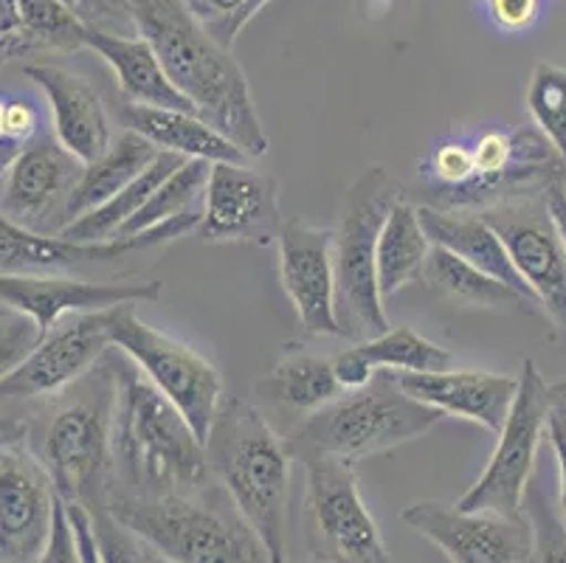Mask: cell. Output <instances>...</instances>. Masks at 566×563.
<instances>
[{
	"label": "cell",
	"instance_id": "obj_1",
	"mask_svg": "<svg viewBox=\"0 0 566 563\" xmlns=\"http://www.w3.org/2000/svg\"><path fill=\"white\" fill-rule=\"evenodd\" d=\"M113 488L136 496L195 493L214 482L206 442L184 411L116 350Z\"/></svg>",
	"mask_w": 566,
	"mask_h": 563
},
{
	"label": "cell",
	"instance_id": "obj_2",
	"mask_svg": "<svg viewBox=\"0 0 566 563\" xmlns=\"http://www.w3.org/2000/svg\"><path fill=\"white\" fill-rule=\"evenodd\" d=\"M133 23L153 43L175 87L195 111L249 155L268 153L265 127L256 113L249 80L229 49L214 43L189 14L184 0H127Z\"/></svg>",
	"mask_w": 566,
	"mask_h": 563
},
{
	"label": "cell",
	"instance_id": "obj_3",
	"mask_svg": "<svg viewBox=\"0 0 566 563\" xmlns=\"http://www.w3.org/2000/svg\"><path fill=\"white\" fill-rule=\"evenodd\" d=\"M116 350L85 378L51 397L38 426L29 423V451L45 465L60 499L87 513L107 508L113 488V423H116Z\"/></svg>",
	"mask_w": 566,
	"mask_h": 563
},
{
	"label": "cell",
	"instance_id": "obj_4",
	"mask_svg": "<svg viewBox=\"0 0 566 563\" xmlns=\"http://www.w3.org/2000/svg\"><path fill=\"white\" fill-rule=\"evenodd\" d=\"M212 473L254 526L274 563H287L293 451L254 403L226 397L206 440Z\"/></svg>",
	"mask_w": 566,
	"mask_h": 563
},
{
	"label": "cell",
	"instance_id": "obj_5",
	"mask_svg": "<svg viewBox=\"0 0 566 563\" xmlns=\"http://www.w3.org/2000/svg\"><path fill=\"white\" fill-rule=\"evenodd\" d=\"M107 510L172 563H274L218 479L195 493L111 490Z\"/></svg>",
	"mask_w": 566,
	"mask_h": 563
},
{
	"label": "cell",
	"instance_id": "obj_6",
	"mask_svg": "<svg viewBox=\"0 0 566 563\" xmlns=\"http://www.w3.org/2000/svg\"><path fill=\"white\" fill-rule=\"evenodd\" d=\"M442 417L446 415L403 392L395 372H378L364 389L347 392L307 417L287 437V446L293 457L322 453L355 465L420 440Z\"/></svg>",
	"mask_w": 566,
	"mask_h": 563
},
{
	"label": "cell",
	"instance_id": "obj_7",
	"mask_svg": "<svg viewBox=\"0 0 566 563\" xmlns=\"http://www.w3.org/2000/svg\"><path fill=\"white\" fill-rule=\"evenodd\" d=\"M403 189L384 167H369L349 186L333 242L336 307L344 338L369 341L389 330L378 288V240Z\"/></svg>",
	"mask_w": 566,
	"mask_h": 563
},
{
	"label": "cell",
	"instance_id": "obj_8",
	"mask_svg": "<svg viewBox=\"0 0 566 563\" xmlns=\"http://www.w3.org/2000/svg\"><path fill=\"white\" fill-rule=\"evenodd\" d=\"M473 178L454 189H429V204L442 211H482L544 198L566 180V161L542 131H488L473 144Z\"/></svg>",
	"mask_w": 566,
	"mask_h": 563
},
{
	"label": "cell",
	"instance_id": "obj_9",
	"mask_svg": "<svg viewBox=\"0 0 566 563\" xmlns=\"http://www.w3.org/2000/svg\"><path fill=\"white\" fill-rule=\"evenodd\" d=\"M302 526L313 561L322 563H392L378 521L358 490L353 462L338 457L305 459Z\"/></svg>",
	"mask_w": 566,
	"mask_h": 563
},
{
	"label": "cell",
	"instance_id": "obj_10",
	"mask_svg": "<svg viewBox=\"0 0 566 563\" xmlns=\"http://www.w3.org/2000/svg\"><path fill=\"white\" fill-rule=\"evenodd\" d=\"M133 307L136 304L113 310V347L125 353L184 411V417L206 442L226 400L218 366L187 347L184 341L142 322Z\"/></svg>",
	"mask_w": 566,
	"mask_h": 563
},
{
	"label": "cell",
	"instance_id": "obj_11",
	"mask_svg": "<svg viewBox=\"0 0 566 563\" xmlns=\"http://www.w3.org/2000/svg\"><path fill=\"white\" fill-rule=\"evenodd\" d=\"M549 384L533 361H524L518 375V392L502 431L496 434V448L488 459L480 479L457 499L462 510H491L502 515H524V499L533 482V468L538 459L544 434H547L553 403Z\"/></svg>",
	"mask_w": 566,
	"mask_h": 563
},
{
	"label": "cell",
	"instance_id": "obj_12",
	"mask_svg": "<svg viewBox=\"0 0 566 563\" xmlns=\"http://www.w3.org/2000/svg\"><path fill=\"white\" fill-rule=\"evenodd\" d=\"M400 519L451 563H530L535 555V533L527 513L513 519L426 499L403 508Z\"/></svg>",
	"mask_w": 566,
	"mask_h": 563
},
{
	"label": "cell",
	"instance_id": "obj_13",
	"mask_svg": "<svg viewBox=\"0 0 566 563\" xmlns=\"http://www.w3.org/2000/svg\"><path fill=\"white\" fill-rule=\"evenodd\" d=\"M200 223H203V211H189L136 237L80 242L65 240L60 234H38V231L20 229L3 220L0 223V262H3V273H56L82 265H102V262H118L142 251L169 246L187 237L189 231L200 229Z\"/></svg>",
	"mask_w": 566,
	"mask_h": 563
},
{
	"label": "cell",
	"instance_id": "obj_14",
	"mask_svg": "<svg viewBox=\"0 0 566 563\" xmlns=\"http://www.w3.org/2000/svg\"><path fill=\"white\" fill-rule=\"evenodd\" d=\"M113 310L65 316L38 344L29 358L3 375L0 392L7 400L54 397L85 378L113 347Z\"/></svg>",
	"mask_w": 566,
	"mask_h": 563
},
{
	"label": "cell",
	"instance_id": "obj_15",
	"mask_svg": "<svg viewBox=\"0 0 566 563\" xmlns=\"http://www.w3.org/2000/svg\"><path fill=\"white\" fill-rule=\"evenodd\" d=\"M85 164L56 138H38L3 167V220L38 234L65 229V206Z\"/></svg>",
	"mask_w": 566,
	"mask_h": 563
},
{
	"label": "cell",
	"instance_id": "obj_16",
	"mask_svg": "<svg viewBox=\"0 0 566 563\" xmlns=\"http://www.w3.org/2000/svg\"><path fill=\"white\" fill-rule=\"evenodd\" d=\"M502 237L513 265L542 302L544 313L566 330V246L549 215L547 195L482 211Z\"/></svg>",
	"mask_w": 566,
	"mask_h": 563
},
{
	"label": "cell",
	"instance_id": "obj_17",
	"mask_svg": "<svg viewBox=\"0 0 566 563\" xmlns=\"http://www.w3.org/2000/svg\"><path fill=\"white\" fill-rule=\"evenodd\" d=\"M164 296L158 279H133V282H85V279L56 277V273H3L0 299L12 310L34 319L45 335L65 316L80 313H105L125 304H153Z\"/></svg>",
	"mask_w": 566,
	"mask_h": 563
},
{
	"label": "cell",
	"instance_id": "obj_18",
	"mask_svg": "<svg viewBox=\"0 0 566 563\" xmlns=\"http://www.w3.org/2000/svg\"><path fill=\"white\" fill-rule=\"evenodd\" d=\"M0 563H38L54 530L60 493L25 446L0 451Z\"/></svg>",
	"mask_w": 566,
	"mask_h": 563
},
{
	"label": "cell",
	"instance_id": "obj_19",
	"mask_svg": "<svg viewBox=\"0 0 566 563\" xmlns=\"http://www.w3.org/2000/svg\"><path fill=\"white\" fill-rule=\"evenodd\" d=\"M336 231L316 229L302 220H285L276 234L280 282L291 299L296 319L313 335L344 338L336 307Z\"/></svg>",
	"mask_w": 566,
	"mask_h": 563
},
{
	"label": "cell",
	"instance_id": "obj_20",
	"mask_svg": "<svg viewBox=\"0 0 566 563\" xmlns=\"http://www.w3.org/2000/svg\"><path fill=\"white\" fill-rule=\"evenodd\" d=\"M280 229V192L271 175L249 164H212L200 223L206 242H268Z\"/></svg>",
	"mask_w": 566,
	"mask_h": 563
},
{
	"label": "cell",
	"instance_id": "obj_21",
	"mask_svg": "<svg viewBox=\"0 0 566 563\" xmlns=\"http://www.w3.org/2000/svg\"><path fill=\"white\" fill-rule=\"evenodd\" d=\"M403 392L426 403L440 415L460 417L499 434L507 423L518 392V378L480 369H446V372H395Z\"/></svg>",
	"mask_w": 566,
	"mask_h": 563
},
{
	"label": "cell",
	"instance_id": "obj_22",
	"mask_svg": "<svg viewBox=\"0 0 566 563\" xmlns=\"http://www.w3.org/2000/svg\"><path fill=\"white\" fill-rule=\"evenodd\" d=\"M23 74L43 91L54 113V138L71 155L82 164H94L111 149V122L91 82L51 62H29Z\"/></svg>",
	"mask_w": 566,
	"mask_h": 563
},
{
	"label": "cell",
	"instance_id": "obj_23",
	"mask_svg": "<svg viewBox=\"0 0 566 563\" xmlns=\"http://www.w3.org/2000/svg\"><path fill=\"white\" fill-rule=\"evenodd\" d=\"M87 49L96 51V56H102V62L113 71L118 91L130 105L198 113L192 102L175 87L158 51L142 34H116V31L91 25Z\"/></svg>",
	"mask_w": 566,
	"mask_h": 563
},
{
	"label": "cell",
	"instance_id": "obj_24",
	"mask_svg": "<svg viewBox=\"0 0 566 563\" xmlns=\"http://www.w3.org/2000/svg\"><path fill=\"white\" fill-rule=\"evenodd\" d=\"M420 223H423L431 246L446 248L460 260H465L468 265L480 268L482 273L499 279V282H504V285L542 307V302L535 299V293L530 291L522 273L513 265L502 237L496 234V229L488 223L485 217L476 215V211H442L434 209V206H420Z\"/></svg>",
	"mask_w": 566,
	"mask_h": 563
},
{
	"label": "cell",
	"instance_id": "obj_25",
	"mask_svg": "<svg viewBox=\"0 0 566 563\" xmlns=\"http://www.w3.org/2000/svg\"><path fill=\"white\" fill-rule=\"evenodd\" d=\"M122 124H125V131L138 133L150 144H156L161 153L181 155L187 161L251 164L243 149L198 113L164 111V107H144L127 102L122 107Z\"/></svg>",
	"mask_w": 566,
	"mask_h": 563
},
{
	"label": "cell",
	"instance_id": "obj_26",
	"mask_svg": "<svg viewBox=\"0 0 566 563\" xmlns=\"http://www.w3.org/2000/svg\"><path fill=\"white\" fill-rule=\"evenodd\" d=\"M158 155H161V149L156 144L133 131H125L118 138H113L111 149L82 169L80 184H76L69 206H65V229L76 223L80 217H85L87 211H94L96 206L107 204L125 186H130L144 169L156 164Z\"/></svg>",
	"mask_w": 566,
	"mask_h": 563
},
{
	"label": "cell",
	"instance_id": "obj_27",
	"mask_svg": "<svg viewBox=\"0 0 566 563\" xmlns=\"http://www.w3.org/2000/svg\"><path fill=\"white\" fill-rule=\"evenodd\" d=\"M254 395L287 411H305L307 417L331 406L347 389L336 375V361L322 355H285L274 369L254 384Z\"/></svg>",
	"mask_w": 566,
	"mask_h": 563
},
{
	"label": "cell",
	"instance_id": "obj_28",
	"mask_svg": "<svg viewBox=\"0 0 566 563\" xmlns=\"http://www.w3.org/2000/svg\"><path fill=\"white\" fill-rule=\"evenodd\" d=\"M423 282L429 291L440 299H451V302L468 304V307H485V310H513V313H544L538 304L524 299L513 288H507L499 279L488 277L480 268L468 265L457 254L446 251V248L431 246L429 262H426Z\"/></svg>",
	"mask_w": 566,
	"mask_h": 563
},
{
	"label": "cell",
	"instance_id": "obj_29",
	"mask_svg": "<svg viewBox=\"0 0 566 563\" xmlns=\"http://www.w3.org/2000/svg\"><path fill=\"white\" fill-rule=\"evenodd\" d=\"M431 240L420 223V209L398 200L378 240V288L389 299L411 282H423Z\"/></svg>",
	"mask_w": 566,
	"mask_h": 563
},
{
	"label": "cell",
	"instance_id": "obj_30",
	"mask_svg": "<svg viewBox=\"0 0 566 563\" xmlns=\"http://www.w3.org/2000/svg\"><path fill=\"white\" fill-rule=\"evenodd\" d=\"M184 161H187V158H181V155L161 153L156 158V164L144 169L130 186H125L122 192L113 195L107 204L96 206L94 211H87L85 217H80L76 223H71L69 229L60 231V237H65V240H80V242L116 240L118 231L125 229L133 217L147 206V200L156 195L158 186H161L175 169L181 167Z\"/></svg>",
	"mask_w": 566,
	"mask_h": 563
},
{
	"label": "cell",
	"instance_id": "obj_31",
	"mask_svg": "<svg viewBox=\"0 0 566 563\" xmlns=\"http://www.w3.org/2000/svg\"><path fill=\"white\" fill-rule=\"evenodd\" d=\"M355 350L375 372H446L451 369V353L411 327H389L369 341H358Z\"/></svg>",
	"mask_w": 566,
	"mask_h": 563
},
{
	"label": "cell",
	"instance_id": "obj_32",
	"mask_svg": "<svg viewBox=\"0 0 566 563\" xmlns=\"http://www.w3.org/2000/svg\"><path fill=\"white\" fill-rule=\"evenodd\" d=\"M209 175H212V164L209 161H184L158 186L156 195L147 200V206L133 217L125 229L118 231V237H136L142 231H150L156 226L167 223V220H175V217L198 211L195 204L200 200V195H206Z\"/></svg>",
	"mask_w": 566,
	"mask_h": 563
},
{
	"label": "cell",
	"instance_id": "obj_33",
	"mask_svg": "<svg viewBox=\"0 0 566 563\" xmlns=\"http://www.w3.org/2000/svg\"><path fill=\"white\" fill-rule=\"evenodd\" d=\"M18 9L38 49H51L60 54L87 49L91 23L69 0H18Z\"/></svg>",
	"mask_w": 566,
	"mask_h": 563
},
{
	"label": "cell",
	"instance_id": "obj_34",
	"mask_svg": "<svg viewBox=\"0 0 566 563\" xmlns=\"http://www.w3.org/2000/svg\"><path fill=\"white\" fill-rule=\"evenodd\" d=\"M524 100L535 131H542V136L566 161V69L553 62H538L530 74Z\"/></svg>",
	"mask_w": 566,
	"mask_h": 563
},
{
	"label": "cell",
	"instance_id": "obj_35",
	"mask_svg": "<svg viewBox=\"0 0 566 563\" xmlns=\"http://www.w3.org/2000/svg\"><path fill=\"white\" fill-rule=\"evenodd\" d=\"M271 0H184L203 31L223 49H234L237 34L268 7Z\"/></svg>",
	"mask_w": 566,
	"mask_h": 563
},
{
	"label": "cell",
	"instance_id": "obj_36",
	"mask_svg": "<svg viewBox=\"0 0 566 563\" xmlns=\"http://www.w3.org/2000/svg\"><path fill=\"white\" fill-rule=\"evenodd\" d=\"M524 510L535 533V552L542 563H566V524L558 510L549 504L547 493L538 482H530Z\"/></svg>",
	"mask_w": 566,
	"mask_h": 563
},
{
	"label": "cell",
	"instance_id": "obj_37",
	"mask_svg": "<svg viewBox=\"0 0 566 563\" xmlns=\"http://www.w3.org/2000/svg\"><path fill=\"white\" fill-rule=\"evenodd\" d=\"M102 563H156L158 552L127 530L107 508L91 513Z\"/></svg>",
	"mask_w": 566,
	"mask_h": 563
},
{
	"label": "cell",
	"instance_id": "obj_38",
	"mask_svg": "<svg viewBox=\"0 0 566 563\" xmlns=\"http://www.w3.org/2000/svg\"><path fill=\"white\" fill-rule=\"evenodd\" d=\"M40 116L32 102L3 100L0 107V142H3V167L12 164L32 142H38Z\"/></svg>",
	"mask_w": 566,
	"mask_h": 563
},
{
	"label": "cell",
	"instance_id": "obj_39",
	"mask_svg": "<svg viewBox=\"0 0 566 563\" xmlns=\"http://www.w3.org/2000/svg\"><path fill=\"white\" fill-rule=\"evenodd\" d=\"M423 175L429 178V189H454L468 184L473 178V149L460 142L440 144L423 164Z\"/></svg>",
	"mask_w": 566,
	"mask_h": 563
},
{
	"label": "cell",
	"instance_id": "obj_40",
	"mask_svg": "<svg viewBox=\"0 0 566 563\" xmlns=\"http://www.w3.org/2000/svg\"><path fill=\"white\" fill-rule=\"evenodd\" d=\"M40 341H43V333H40L38 322L3 304V361H0L3 375L23 364L38 350Z\"/></svg>",
	"mask_w": 566,
	"mask_h": 563
},
{
	"label": "cell",
	"instance_id": "obj_41",
	"mask_svg": "<svg viewBox=\"0 0 566 563\" xmlns=\"http://www.w3.org/2000/svg\"><path fill=\"white\" fill-rule=\"evenodd\" d=\"M0 51H3V62L25 60L29 54L40 51L25 29L18 0H0Z\"/></svg>",
	"mask_w": 566,
	"mask_h": 563
},
{
	"label": "cell",
	"instance_id": "obj_42",
	"mask_svg": "<svg viewBox=\"0 0 566 563\" xmlns=\"http://www.w3.org/2000/svg\"><path fill=\"white\" fill-rule=\"evenodd\" d=\"M69 3L91 25L116 31V34H138L127 0H69Z\"/></svg>",
	"mask_w": 566,
	"mask_h": 563
},
{
	"label": "cell",
	"instance_id": "obj_43",
	"mask_svg": "<svg viewBox=\"0 0 566 563\" xmlns=\"http://www.w3.org/2000/svg\"><path fill=\"white\" fill-rule=\"evenodd\" d=\"M38 563H85L80 550V539H76L74 521H71L69 508L60 499V508L54 515V530H51V539L45 544L43 555L38 557Z\"/></svg>",
	"mask_w": 566,
	"mask_h": 563
},
{
	"label": "cell",
	"instance_id": "obj_44",
	"mask_svg": "<svg viewBox=\"0 0 566 563\" xmlns=\"http://www.w3.org/2000/svg\"><path fill=\"white\" fill-rule=\"evenodd\" d=\"M488 14L504 31H527L538 20L542 0H485Z\"/></svg>",
	"mask_w": 566,
	"mask_h": 563
},
{
	"label": "cell",
	"instance_id": "obj_45",
	"mask_svg": "<svg viewBox=\"0 0 566 563\" xmlns=\"http://www.w3.org/2000/svg\"><path fill=\"white\" fill-rule=\"evenodd\" d=\"M549 446H553L555 462H558V513L566 524V415L564 411H555L549 415L547 426Z\"/></svg>",
	"mask_w": 566,
	"mask_h": 563
},
{
	"label": "cell",
	"instance_id": "obj_46",
	"mask_svg": "<svg viewBox=\"0 0 566 563\" xmlns=\"http://www.w3.org/2000/svg\"><path fill=\"white\" fill-rule=\"evenodd\" d=\"M336 361V375L338 380H342V386L347 392H355V389H364V386L369 384V380L378 375V372L373 369V366L367 364V361L361 358V353L358 350H344Z\"/></svg>",
	"mask_w": 566,
	"mask_h": 563
},
{
	"label": "cell",
	"instance_id": "obj_47",
	"mask_svg": "<svg viewBox=\"0 0 566 563\" xmlns=\"http://www.w3.org/2000/svg\"><path fill=\"white\" fill-rule=\"evenodd\" d=\"M547 206H549V215H553L555 226H558L560 237H564V246H566V189H564V184H558L549 189Z\"/></svg>",
	"mask_w": 566,
	"mask_h": 563
},
{
	"label": "cell",
	"instance_id": "obj_48",
	"mask_svg": "<svg viewBox=\"0 0 566 563\" xmlns=\"http://www.w3.org/2000/svg\"><path fill=\"white\" fill-rule=\"evenodd\" d=\"M547 392H549V403H553V409L564 411V415H566V378L549 384Z\"/></svg>",
	"mask_w": 566,
	"mask_h": 563
},
{
	"label": "cell",
	"instance_id": "obj_49",
	"mask_svg": "<svg viewBox=\"0 0 566 563\" xmlns=\"http://www.w3.org/2000/svg\"><path fill=\"white\" fill-rule=\"evenodd\" d=\"M156 563H172V561H167V557H161V555H158V557H156Z\"/></svg>",
	"mask_w": 566,
	"mask_h": 563
},
{
	"label": "cell",
	"instance_id": "obj_50",
	"mask_svg": "<svg viewBox=\"0 0 566 563\" xmlns=\"http://www.w3.org/2000/svg\"><path fill=\"white\" fill-rule=\"evenodd\" d=\"M305 563H322V561H313V557H311V561H305Z\"/></svg>",
	"mask_w": 566,
	"mask_h": 563
}]
</instances>
